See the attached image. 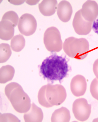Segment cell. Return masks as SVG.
Returning <instances> with one entry per match:
<instances>
[{"mask_svg":"<svg viewBox=\"0 0 98 122\" xmlns=\"http://www.w3.org/2000/svg\"><path fill=\"white\" fill-rule=\"evenodd\" d=\"M69 71L66 58L56 53L46 58L40 67V72L45 79L53 82L62 80L67 75Z\"/></svg>","mask_w":98,"mask_h":122,"instance_id":"cell-1","label":"cell"},{"mask_svg":"<svg viewBox=\"0 0 98 122\" xmlns=\"http://www.w3.org/2000/svg\"><path fill=\"white\" fill-rule=\"evenodd\" d=\"M66 97V90L63 86L49 84L41 87L38 96L40 104L46 108L60 105L65 101Z\"/></svg>","mask_w":98,"mask_h":122,"instance_id":"cell-2","label":"cell"},{"mask_svg":"<svg viewBox=\"0 0 98 122\" xmlns=\"http://www.w3.org/2000/svg\"><path fill=\"white\" fill-rule=\"evenodd\" d=\"M5 93L17 112L26 113L29 110L31 99L19 84L15 82L8 84L5 88Z\"/></svg>","mask_w":98,"mask_h":122,"instance_id":"cell-3","label":"cell"},{"mask_svg":"<svg viewBox=\"0 0 98 122\" xmlns=\"http://www.w3.org/2000/svg\"><path fill=\"white\" fill-rule=\"evenodd\" d=\"M63 49L69 57L78 60L85 59L89 51V44L86 39L70 37L63 44Z\"/></svg>","mask_w":98,"mask_h":122,"instance_id":"cell-4","label":"cell"},{"mask_svg":"<svg viewBox=\"0 0 98 122\" xmlns=\"http://www.w3.org/2000/svg\"><path fill=\"white\" fill-rule=\"evenodd\" d=\"M44 43L48 51L51 52H58L62 48V41L58 30L51 27L46 30L44 35Z\"/></svg>","mask_w":98,"mask_h":122,"instance_id":"cell-5","label":"cell"},{"mask_svg":"<svg viewBox=\"0 0 98 122\" xmlns=\"http://www.w3.org/2000/svg\"><path fill=\"white\" fill-rule=\"evenodd\" d=\"M72 111L74 116L79 121L84 122L88 120L91 111V105L84 98L76 99L73 102Z\"/></svg>","mask_w":98,"mask_h":122,"instance_id":"cell-6","label":"cell"},{"mask_svg":"<svg viewBox=\"0 0 98 122\" xmlns=\"http://www.w3.org/2000/svg\"><path fill=\"white\" fill-rule=\"evenodd\" d=\"M18 26L22 34L26 36H29L35 32L37 27V21L32 15L25 13L19 19Z\"/></svg>","mask_w":98,"mask_h":122,"instance_id":"cell-7","label":"cell"},{"mask_svg":"<svg viewBox=\"0 0 98 122\" xmlns=\"http://www.w3.org/2000/svg\"><path fill=\"white\" fill-rule=\"evenodd\" d=\"M72 25L75 31L79 35H87L90 33L92 29V22L84 19L81 15L80 10L76 13Z\"/></svg>","mask_w":98,"mask_h":122,"instance_id":"cell-8","label":"cell"},{"mask_svg":"<svg viewBox=\"0 0 98 122\" xmlns=\"http://www.w3.org/2000/svg\"><path fill=\"white\" fill-rule=\"evenodd\" d=\"M80 10L82 17L89 22H94L98 17V5L94 0H87L85 2Z\"/></svg>","mask_w":98,"mask_h":122,"instance_id":"cell-9","label":"cell"},{"mask_svg":"<svg viewBox=\"0 0 98 122\" xmlns=\"http://www.w3.org/2000/svg\"><path fill=\"white\" fill-rule=\"evenodd\" d=\"M87 86L86 79L82 75H78L74 77L71 80V90L75 96L78 97L83 96L86 91Z\"/></svg>","mask_w":98,"mask_h":122,"instance_id":"cell-10","label":"cell"},{"mask_svg":"<svg viewBox=\"0 0 98 122\" xmlns=\"http://www.w3.org/2000/svg\"><path fill=\"white\" fill-rule=\"evenodd\" d=\"M73 13L70 3L66 0L61 1L57 6V14L59 19L64 22L69 21Z\"/></svg>","mask_w":98,"mask_h":122,"instance_id":"cell-11","label":"cell"},{"mask_svg":"<svg viewBox=\"0 0 98 122\" xmlns=\"http://www.w3.org/2000/svg\"><path fill=\"white\" fill-rule=\"evenodd\" d=\"M43 113L41 108L34 103L31 104L29 110L24 115L25 122H42Z\"/></svg>","mask_w":98,"mask_h":122,"instance_id":"cell-12","label":"cell"},{"mask_svg":"<svg viewBox=\"0 0 98 122\" xmlns=\"http://www.w3.org/2000/svg\"><path fill=\"white\" fill-rule=\"evenodd\" d=\"M13 24L6 20H2L0 22V38L4 41L12 39L14 33Z\"/></svg>","mask_w":98,"mask_h":122,"instance_id":"cell-13","label":"cell"},{"mask_svg":"<svg viewBox=\"0 0 98 122\" xmlns=\"http://www.w3.org/2000/svg\"><path fill=\"white\" fill-rule=\"evenodd\" d=\"M57 2L56 0H44L39 4L40 12L45 16H50L55 13L57 8Z\"/></svg>","mask_w":98,"mask_h":122,"instance_id":"cell-14","label":"cell"},{"mask_svg":"<svg viewBox=\"0 0 98 122\" xmlns=\"http://www.w3.org/2000/svg\"><path fill=\"white\" fill-rule=\"evenodd\" d=\"M71 115L69 110L62 107L54 111L52 116L51 122H69Z\"/></svg>","mask_w":98,"mask_h":122,"instance_id":"cell-15","label":"cell"},{"mask_svg":"<svg viewBox=\"0 0 98 122\" xmlns=\"http://www.w3.org/2000/svg\"><path fill=\"white\" fill-rule=\"evenodd\" d=\"M15 73L14 67L9 65L3 66L0 69V82L5 84L12 80Z\"/></svg>","mask_w":98,"mask_h":122,"instance_id":"cell-16","label":"cell"},{"mask_svg":"<svg viewBox=\"0 0 98 122\" xmlns=\"http://www.w3.org/2000/svg\"><path fill=\"white\" fill-rule=\"evenodd\" d=\"M25 40L24 37L21 34L14 36L10 43L11 48L15 52H19L24 48L25 46Z\"/></svg>","mask_w":98,"mask_h":122,"instance_id":"cell-17","label":"cell"},{"mask_svg":"<svg viewBox=\"0 0 98 122\" xmlns=\"http://www.w3.org/2000/svg\"><path fill=\"white\" fill-rule=\"evenodd\" d=\"M12 55V51L8 44L2 43L0 45V63H3L8 60Z\"/></svg>","mask_w":98,"mask_h":122,"instance_id":"cell-18","label":"cell"},{"mask_svg":"<svg viewBox=\"0 0 98 122\" xmlns=\"http://www.w3.org/2000/svg\"><path fill=\"white\" fill-rule=\"evenodd\" d=\"M2 20H6L12 22L14 27L17 26L19 22V17L16 13L13 11H9L5 13L2 17Z\"/></svg>","mask_w":98,"mask_h":122,"instance_id":"cell-19","label":"cell"},{"mask_svg":"<svg viewBox=\"0 0 98 122\" xmlns=\"http://www.w3.org/2000/svg\"><path fill=\"white\" fill-rule=\"evenodd\" d=\"M0 122H21V121L11 113H0Z\"/></svg>","mask_w":98,"mask_h":122,"instance_id":"cell-20","label":"cell"},{"mask_svg":"<svg viewBox=\"0 0 98 122\" xmlns=\"http://www.w3.org/2000/svg\"><path fill=\"white\" fill-rule=\"evenodd\" d=\"M90 91L92 96L98 101V79L97 78H94L92 81Z\"/></svg>","mask_w":98,"mask_h":122,"instance_id":"cell-21","label":"cell"},{"mask_svg":"<svg viewBox=\"0 0 98 122\" xmlns=\"http://www.w3.org/2000/svg\"><path fill=\"white\" fill-rule=\"evenodd\" d=\"M93 70L94 74L98 79V59L96 60L94 63Z\"/></svg>","mask_w":98,"mask_h":122,"instance_id":"cell-22","label":"cell"},{"mask_svg":"<svg viewBox=\"0 0 98 122\" xmlns=\"http://www.w3.org/2000/svg\"><path fill=\"white\" fill-rule=\"evenodd\" d=\"M92 29L95 33L98 35V19L93 22Z\"/></svg>","mask_w":98,"mask_h":122,"instance_id":"cell-23","label":"cell"},{"mask_svg":"<svg viewBox=\"0 0 98 122\" xmlns=\"http://www.w3.org/2000/svg\"><path fill=\"white\" fill-rule=\"evenodd\" d=\"M92 122H98V118L94 119Z\"/></svg>","mask_w":98,"mask_h":122,"instance_id":"cell-24","label":"cell"},{"mask_svg":"<svg viewBox=\"0 0 98 122\" xmlns=\"http://www.w3.org/2000/svg\"><path fill=\"white\" fill-rule=\"evenodd\" d=\"M77 122V121H74V122Z\"/></svg>","mask_w":98,"mask_h":122,"instance_id":"cell-25","label":"cell"}]
</instances>
